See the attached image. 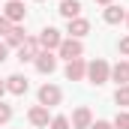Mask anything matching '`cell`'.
<instances>
[{"label": "cell", "mask_w": 129, "mask_h": 129, "mask_svg": "<svg viewBox=\"0 0 129 129\" xmlns=\"http://www.w3.org/2000/svg\"><path fill=\"white\" fill-rule=\"evenodd\" d=\"M33 63H36V72H42V75H51V72L57 69V54H54V51H39Z\"/></svg>", "instance_id": "obj_7"}, {"label": "cell", "mask_w": 129, "mask_h": 129, "mask_svg": "<svg viewBox=\"0 0 129 129\" xmlns=\"http://www.w3.org/2000/svg\"><path fill=\"white\" fill-rule=\"evenodd\" d=\"M30 90V81L24 78V75H9L6 78V93H12V96H24Z\"/></svg>", "instance_id": "obj_11"}, {"label": "cell", "mask_w": 129, "mask_h": 129, "mask_svg": "<svg viewBox=\"0 0 129 129\" xmlns=\"http://www.w3.org/2000/svg\"><path fill=\"white\" fill-rule=\"evenodd\" d=\"M27 120H30L33 126H39V129H48L51 114H48V108H45V105H33L30 111H27Z\"/></svg>", "instance_id": "obj_10"}, {"label": "cell", "mask_w": 129, "mask_h": 129, "mask_svg": "<svg viewBox=\"0 0 129 129\" xmlns=\"http://www.w3.org/2000/svg\"><path fill=\"white\" fill-rule=\"evenodd\" d=\"M87 81L90 84H105V81H111V66H108V60H102V57H96V60H90L87 63Z\"/></svg>", "instance_id": "obj_1"}, {"label": "cell", "mask_w": 129, "mask_h": 129, "mask_svg": "<svg viewBox=\"0 0 129 129\" xmlns=\"http://www.w3.org/2000/svg\"><path fill=\"white\" fill-rule=\"evenodd\" d=\"M6 57H9V48H6V42H0V63H3Z\"/></svg>", "instance_id": "obj_24"}, {"label": "cell", "mask_w": 129, "mask_h": 129, "mask_svg": "<svg viewBox=\"0 0 129 129\" xmlns=\"http://www.w3.org/2000/svg\"><path fill=\"white\" fill-rule=\"evenodd\" d=\"M39 51H42V48H39V39H36V36H27V39L18 45V60H21V63H33Z\"/></svg>", "instance_id": "obj_5"}, {"label": "cell", "mask_w": 129, "mask_h": 129, "mask_svg": "<svg viewBox=\"0 0 129 129\" xmlns=\"http://www.w3.org/2000/svg\"><path fill=\"white\" fill-rule=\"evenodd\" d=\"M24 39H27L24 27H21V24H12V30L6 33V48H18V45H21Z\"/></svg>", "instance_id": "obj_16"}, {"label": "cell", "mask_w": 129, "mask_h": 129, "mask_svg": "<svg viewBox=\"0 0 129 129\" xmlns=\"http://www.w3.org/2000/svg\"><path fill=\"white\" fill-rule=\"evenodd\" d=\"M114 102H117L123 111L129 108V84H120V87H117V93H114Z\"/></svg>", "instance_id": "obj_17"}, {"label": "cell", "mask_w": 129, "mask_h": 129, "mask_svg": "<svg viewBox=\"0 0 129 129\" xmlns=\"http://www.w3.org/2000/svg\"><path fill=\"white\" fill-rule=\"evenodd\" d=\"M102 18H105V24H120V21H126V9H120L117 3H111V6H105Z\"/></svg>", "instance_id": "obj_14"}, {"label": "cell", "mask_w": 129, "mask_h": 129, "mask_svg": "<svg viewBox=\"0 0 129 129\" xmlns=\"http://www.w3.org/2000/svg\"><path fill=\"white\" fill-rule=\"evenodd\" d=\"M114 129H129V111H117V117H114Z\"/></svg>", "instance_id": "obj_19"}, {"label": "cell", "mask_w": 129, "mask_h": 129, "mask_svg": "<svg viewBox=\"0 0 129 129\" xmlns=\"http://www.w3.org/2000/svg\"><path fill=\"white\" fill-rule=\"evenodd\" d=\"M9 120H12V105H6V102L0 99V126L9 123Z\"/></svg>", "instance_id": "obj_20"}, {"label": "cell", "mask_w": 129, "mask_h": 129, "mask_svg": "<svg viewBox=\"0 0 129 129\" xmlns=\"http://www.w3.org/2000/svg\"><path fill=\"white\" fill-rule=\"evenodd\" d=\"M90 129H114V126H111L108 120H93V123H90Z\"/></svg>", "instance_id": "obj_23"}, {"label": "cell", "mask_w": 129, "mask_h": 129, "mask_svg": "<svg viewBox=\"0 0 129 129\" xmlns=\"http://www.w3.org/2000/svg\"><path fill=\"white\" fill-rule=\"evenodd\" d=\"M66 33H69L72 39H81V36H87V33H90V21L78 15V18H72V21H66Z\"/></svg>", "instance_id": "obj_12"}, {"label": "cell", "mask_w": 129, "mask_h": 129, "mask_svg": "<svg viewBox=\"0 0 129 129\" xmlns=\"http://www.w3.org/2000/svg\"><path fill=\"white\" fill-rule=\"evenodd\" d=\"M36 3H45V0H36Z\"/></svg>", "instance_id": "obj_28"}, {"label": "cell", "mask_w": 129, "mask_h": 129, "mask_svg": "<svg viewBox=\"0 0 129 129\" xmlns=\"http://www.w3.org/2000/svg\"><path fill=\"white\" fill-rule=\"evenodd\" d=\"M72 129H90V123H93V114H90V108L87 105H78L75 111H72Z\"/></svg>", "instance_id": "obj_9"}, {"label": "cell", "mask_w": 129, "mask_h": 129, "mask_svg": "<svg viewBox=\"0 0 129 129\" xmlns=\"http://www.w3.org/2000/svg\"><path fill=\"white\" fill-rule=\"evenodd\" d=\"M57 12L63 15L66 21H72V18H78V15H81V0H63Z\"/></svg>", "instance_id": "obj_15"}, {"label": "cell", "mask_w": 129, "mask_h": 129, "mask_svg": "<svg viewBox=\"0 0 129 129\" xmlns=\"http://www.w3.org/2000/svg\"><path fill=\"white\" fill-rule=\"evenodd\" d=\"M93 3H99V6H111L114 0H93Z\"/></svg>", "instance_id": "obj_26"}, {"label": "cell", "mask_w": 129, "mask_h": 129, "mask_svg": "<svg viewBox=\"0 0 129 129\" xmlns=\"http://www.w3.org/2000/svg\"><path fill=\"white\" fill-rule=\"evenodd\" d=\"M9 30H12V24H9V21H6V15L0 12V36H6Z\"/></svg>", "instance_id": "obj_22"}, {"label": "cell", "mask_w": 129, "mask_h": 129, "mask_svg": "<svg viewBox=\"0 0 129 129\" xmlns=\"http://www.w3.org/2000/svg\"><path fill=\"white\" fill-rule=\"evenodd\" d=\"M60 99H63V90H60L57 84H42V87H39V105L54 108V105H60Z\"/></svg>", "instance_id": "obj_4"}, {"label": "cell", "mask_w": 129, "mask_h": 129, "mask_svg": "<svg viewBox=\"0 0 129 129\" xmlns=\"http://www.w3.org/2000/svg\"><path fill=\"white\" fill-rule=\"evenodd\" d=\"M84 54V45H81V39H72V36H63V42H60V48H57V60L63 57L66 63L69 60H78Z\"/></svg>", "instance_id": "obj_2"}, {"label": "cell", "mask_w": 129, "mask_h": 129, "mask_svg": "<svg viewBox=\"0 0 129 129\" xmlns=\"http://www.w3.org/2000/svg\"><path fill=\"white\" fill-rule=\"evenodd\" d=\"M117 51H120L123 57H129V36H123V39L117 42Z\"/></svg>", "instance_id": "obj_21"}, {"label": "cell", "mask_w": 129, "mask_h": 129, "mask_svg": "<svg viewBox=\"0 0 129 129\" xmlns=\"http://www.w3.org/2000/svg\"><path fill=\"white\" fill-rule=\"evenodd\" d=\"M126 24H129V12H126Z\"/></svg>", "instance_id": "obj_27"}, {"label": "cell", "mask_w": 129, "mask_h": 129, "mask_svg": "<svg viewBox=\"0 0 129 129\" xmlns=\"http://www.w3.org/2000/svg\"><path fill=\"white\" fill-rule=\"evenodd\" d=\"M3 9V15H6V21L9 24H21L24 18H27V9H24V3L21 0H9L6 6H0Z\"/></svg>", "instance_id": "obj_6"}, {"label": "cell", "mask_w": 129, "mask_h": 129, "mask_svg": "<svg viewBox=\"0 0 129 129\" xmlns=\"http://www.w3.org/2000/svg\"><path fill=\"white\" fill-rule=\"evenodd\" d=\"M36 39H39V48H42V51H57L60 42H63V33L57 30V27H45Z\"/></svg>", "instance_id": "obj_3"}, {"label": "cell", "mask_w": 129, "mask_h": 129, "mask_svg": "<svg viewBox=\"0 0 129 129\" xmlns=\"http://www.w3.org/2000/svg\"><path fill=\"white\" fill-rule=\"evenodd\" d=\"M63 72H66V78H69V81H84V78H87V60H84V57L69 60Z\"/></svg>", "instance_id": "obj_8"}, {"label": "cell", "mask_w": 129, "mask_h": 129, "mask_svg": "<svg viewBox=\"0 0 129 129\" xmlns=\"http://www.w3.org/2000/svg\"><path fill=\"white\" fill-rule=\"evenodd\" d=\"M3 93H6V78H0V99H3Z\"/></svg>", "instance_id": "obj_25"}, {"label": "cell", "mask_w": 129, "mask_h": 129, "mask_svg": "<svg viewBox=\"0 0 129 129\" xmlns=\"http://www.w3.org/2000/svg\"><path fill=\"white\" fill-rule=\"evenodd\" d=\"M48 129H72V123H69V117H63V114H57V117H51V123H48Z\"/></svg>", "instance_id": "obj_18"}, {"label": "cell", "mask_w": 129, "mask_h": 129, "mask_svg": "<svg viewBox=\"0 0 129 129\" xmlns=\"http://www.w3.org/2000/svg\"><path fill=\"white\" fill-rule=\"evenodd\" d=\"M111 81H117V87L120 84H129V63L126 60H117V63L111 66Z\"/></svg>", "instance_id": "obj_13"}]
</instances>
